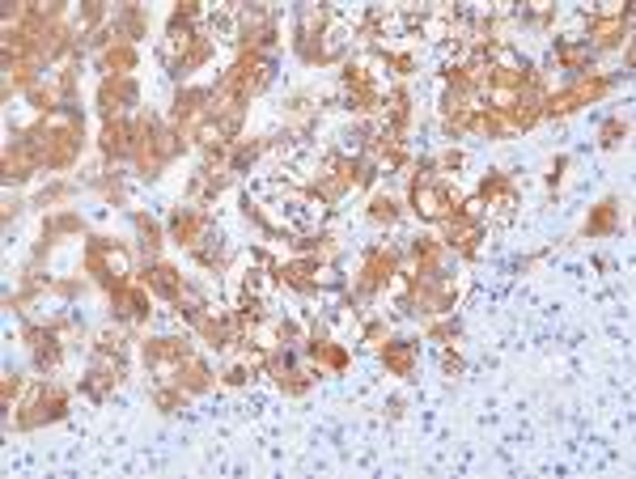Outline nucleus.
I'll list each match as a JSON object with an SVG mask.
<instances>
[{"label": "nucleus", "mask_w": 636, "mask_h": 479, "mask_svg": "<svg viewBox=\"0 0 636 479\" xmlns=\"http://www.w3.org/2000/svg\"><path fill=\"white\" fill-rule=\"evenodd\" d=\"M408 195H412L416 217H420V221H433V225H441L446 217H454L458 204L467 200L463 187H458V179H450V174H437V170L412 179V191H408Z\"/></svg>", "instance_id": "obj_1"}, {"label": "nucleus", "mask_w": 636, "mask_h": 479, "mask_svg": "<svg viewBox=\"0 0 636 479\" xmlns=\"http://www.w3.org/2000/svg\"><path fill=\"white\" fill-rule=\"evenodd\" d=\"M64 200H73V183H56V187H47L34 204H39V208H56V204H64Z\"/></svg>", "instance_id": "obj_29"}, {"label": "nucleus", "mask_w": 636, "mask_h": 479, "mask_svg": "<svg viewBox=\"0 0 636 479\" xmlns=\"http://www.w3.org/2000/svg\"><path fill=\"white\" fill-rule=\"evenodd\" d=\"M378 357H382V365H386V374H395V378H403V382H408V378L416 374V365H420V352H416L412 340H386Z\"/></svg>", "instance_id": "obj_17"}, {"label": "nucleus", "mask_w": 636, "mask_h": 479, "mask_svg": "<svg viewBox=\"0 0 636 479\" xmlns=\"http://www.w3.org/2000/svg\"><path fill=\"white\" fill-rule=\"evenodd\" d=\"M615 225H620V200H611V195H607V200H598L590 208L581 234H586V238H607V234H615Z\"/></svg>", "instance_id": "obj_18"}, {"label": "nucleus", "mask_w": 636, "mask_h": 479, "mask_svg": "<svg viewBox=\"0 0 636 479\" xmlns=\"http://www.w3.org/2000/svg\"><path fill=\"white\" fill-rule=\"evenodd\" d=\"M632 132V123H628V115H611L603 128H598V145L603 149H615V145H624V136Z\"/></svg>", "instance_id": "obj_25"}, {"label": "nucleus", "mask_w": 636, "mask_h": 479, "mask_svg": "<svg viewBox=\"0 0 636 479\" xmlns=\"http://www.w3.org/2000/svg\"><path fill=\"white\" fill-rule=\"evenodd\" d=\"M590 60H594V47L590 43H556V64L564 68V73H590Z\"/></svg>", "instance_id": "obj_22"}, {"label": "nucleus", "mask_w": 636, "mask_h": 479, "mask_svg": "<svg viewBox=\"0 0 636 479\" xmlns=\"http://www.w3.org/2000/svg\"><path fill=\"white\" fill-rule=\"evenodd\" d=\"M13 412H17V429H43V424H56V420L68 416V390L56 386V382H34Z\"/></svg>", "instance_id": "obj_5"}, {"label": "nucleus", "mask_w": 636, "mask_h": 479, "mask_svg": "<svg viewBox=\"0 0 636 479\" xmlns=\"http://www.w3.org/2000/svg\"><path fill=\"white\" fill-rule=\"evenodd\" d=\"M212 382H217V374L208 369V361L200 357V352H191V357L183 361V369H179V386L187 390V395H204Z\"/></svg>", "instance_id": "obj_20"}, {"label": "nucleus", "mask_w": 636, "mask_h": 479, "mask_svg": "<svg viewBox=\"0 0 636 479\" xmlns=\"http://www.w3.org/2000/svg\"><path fill=\"white\" fill-rule=\"evenodd\" d=\"M399 268H403V263H399V251L391 242L369 246V251L361 255L357 276H352V301H369L378 289H386V280H391Z\"/></svg>", "instance_id": "obj_6"}, {"label": "nucleus", "mask_w": 636, "mask_h": 479, "mask_svg": "<svg viewBox=\"0 0 636 479\" xmlns=\"http://www.w3.org/2000/svg\"><path fill=\"white\" fill-rule=\"evenodd\" d=\"M136 60H140L136 43L111 39V43L98 51V73H106V77H132V73H136Z\"/></svg>", "instance_id": "obj_15"}, {"label": "nucleus", "mask_w": 636, "mask_h": 479, "mask_svg": "<svg viewBox=\"0 0 636 479\" xmlns=\"http://www.w3.org/2000/svg\"><path fill=\"white\" fill-rule=\"evenodd\" d=\"M374 225H386L391 229L395 221H399V204H395V195H386V191H374L369 195V212H365Z\"/></svg>", "instance_id": "obj_24"}, {"label": "nucleus", "mask_w": 636, "mask_h": 479, "mask_svg": "<svg viewBox=\"0 0 636 479\" xmlns=\"http://www.w3.org/2000/svg\"><path fill=\"white\" fill-rule=\"evenodd\" d=\"M106 297H111V314L119 318V323H145V318L153 314V289L145 285L140 276H132L128 285H115L106 289Z\"/></svg>", "instance_id": "obj_8"}, {"label": "nucleus", "mask_w": 636, "mask_h": 479, "mask_svg": "<svg viewBox=\"0 0 636 479\" xmlns=\"http://www.w3.org/2000/svg\"><path fill=\"white\" fill-rule=\"evenodd\" d=\"M22 340H26V352H30L34 369H43V374H56L60 361H64V335H60V327L30 323V327L22 331Z\"/></svg>", "instance_id": "obj_9"}, {"label": "nucleus", "mask_w": 636, "mask_h": 479, "mask_svg": "<svg viewBox=\"0 0 636 479\" xmlns=\"http://www.w3.org/2000/svg\"><path fill=\"white\" fill-rule=\"evenodd\" d=\"M208 229H212V217H208L204 208H196V204H179V208L170 212V238L179 242V246H187V251L208 234Z\"/></svg>", "instance_id": "obj_12"}, {"label": "nucleus", "mask_w": 636, "mask_h": 479, "mask_svg": "<svg viewBox=\"0 0 636 479\" xmlns=\"http://www.w3.org/2000/svg\"><path fill=\"white\" fill-rule=\"evenodd\" d=\"M564 170H569V157H564V153H560V157H552V166H547V187H552V191L560 187Z\"/></svg>", "instance_id": "obj_31"}, {"label": "nucleus", "mask_w": 636, "mask_h": 479, "mask_svg": "<svg viewBox=\"0 0 636 479\" xmlns=\"http://www.w3.org/2000/svg\"><path fill=\"white\" fill-rule=\"evenodd\" d=\"M136 106H140L136 77H102V85H98V111H102V119L136 115Z\"/></svg>", "instance_id": "obj_10"}, {"label": "nucleus", "mask_w": 636, "mask_h": 479, "mask_svg": "<svg viewBox=\"0 0 636 479\" xmlns=\"http://www.w3.org/2000/svg\"><path fill=\"white\" fill-rule=\"evenodd\" d=\"M22 395H26V378L9 374L5 382H0V407H5V412H13V407L22 403Z\"/></svg>", "instance_id": "obj_27"}, {"label": "nucleus", "mask_w": 636, "mask_h": 479, "mask_svg": "<svg viewBox=\"0 0 636 479\" xmlns=\"http://www.w3.org/2000/svg\"><path fill=\"white\" fill-rule=\"evenodd\" d=\"M335 13V9H331ZM352 26L348 22H340V17H331L327 22V30L318 34V64H335V60H344L348 56V47H352Z\"/></svg>", "instance_id": "obj_14"}, {"label": "nucleus", "mask_w": 636, "mask_h": 479, "mask_svg": "<svg viewBox=\"0 0 636 479\" xmlns=\"http://www.w3.org/2000/svg\"><path fill=\"white\" fill-rule=\"evenodd\" d=\"M81 263H85V276L98 280L102 289H115V285H128L132 280V251L111 238H90Z\"/></svg>", "instance_id": "obj_4"}, {"label": "nucleus", "mask_w": 636, "mask_h": 479, "mask_svg": "<svg viewBox=\"0 0 636 479\" xmlns=\"http://www.w3.org/2000/svg\"><path fill=\"white\" fill-rule=\"evenodd\" d=\"M314 276H318V259H310V255H293V259L276 263V285L289 289V293H302V297L318 293Z\"/></svg>", "instance_id": "obj_11"}, {"label": "nucleus", "mask_w": 636, "mask_h": 479, "mask_svg": "<svg viewBox=\"0 0 636 479\" xmlns=\"http://www.w3.org/2000/svg\"><path fill=\"white\" fill-rule=\"evenodd\" d=\"M463 166H467V153H463V149H446V153H441L437 162H433V170H437V174H450V179H454V170H463Z\"/></svg>", "instance_id": "obj_28"}, {"label": "nucleus", "mask_w": 636, "mask_h": 479, "mask_svg": "<svg viewBox=\"0 0 636 479\" xmlns=\"http://www.w3.org/2000/svg\"><path fill=\"white\" fill-rule=\"evenodd\" d=\"M386 340H391V331H386V318H369V323L361 327V344H365V348L382 352Z\"/></svg>", "instance_id": "obj_26"}, {"label": "nucleus", "mask_w": 636, "mask_h": 479, "mask_svg": "<svg viewBox=\"0 0 636 479\" xmlns=\"http://www.w3.org/2000/svg\"><path fill=\"white\" fill-rule=\"evenodd\" d=\"M191 348L187 340H174V335H157V340H145V365H149V374L153 382H179V369L183 361L191 357Z\"/></svg>", "instance_id": "obj_7"}, {"label": "nucleus", "mask_w": 636, "mask_h": 479, "mask_svg": "<svg viewBox=\"0 0 636 479\" xmlns=\"http://www.w3.org/2000/svg\"><path fill=\"white\" fill-rule=\"evenodd\" d=\"M272 73H276L272 56H263V51H242V47H238V60L225 68V77L217 81V90L234 94L238 102H251L259 90H268Z\"/></svg>", "instance_id": "obj_3"}, {"label": "nucleus", "mask_w": 636, "mask_h": 479, "mask_svg": "<svg viewBox=\"0 0 636 479\" xmlns=\"http://www.w3.org/2000/svg\"><path fill=\"white\" fill-rule=\"evenodd\" d=\"M441 369H446V378L463 374V357H458V348H441Z\"/></svg>", "instance_id": "obj_30"}, {"label": "nucleus", "mask_w": 636, "mask_h": 479, "mask_svg": "<svg viewBox=\"0 0 636 479\" xmlns=\"http://www.w3.org/2000/svg\"><path fill=\"white\" fill-rule=\"evenodd\" d=\"M128 344H132L128 323H119V318L94 331V352H106V357H128Z\"/></svg>", "instance_id": "obj_21"}, {"label": "nucleus", "mask_w": 636, "mask_h": 479, "mask_svg": "<svg viewBox=\"0 0 636 479\" xmlns=\"http://www.w3.org/2000/svg\"><path fill=\"white\" fill-rule=\"evenodd\" d=\"M111 34L119 43H136V39H145L149 34V17L140 5H128V9H119L115 13V22H111Z\"/></svg>", "instance_id": "obj_19"}, {"label": "nucleus", "mask_w": 636, "mask_h": 479, "mask_svg": "<svg viewBox=\"0 0 636 479\" xmlns=\"http://www.w3.org/2000/svg\"><path fill=\"white\" fill-rule=\"evenodd\" d=\"M145 285L153 289V297H162V301H179V293L187 289V280H183V272L174 268V263H162V259H153L149 263V272L140 276Z\"/></svg>", "instance_id": "obj_16"}, {"label": "nucleus", "mask_w": 636, "mask_h": 479, "mask_svg": "<svg viewBox=\"0 0 636 479\" xmlns=\"http://www.w3.org/2000/svg\"><path fill=\"white\" fill-rule=\"evenodd\" d=\"M212 56V43L204 39V30L200 26H187L179 22V17H170V26H166V39H162V60L170 73H196L200 64H208Z\"/></svg>", "instance_id": "obj_2"}, {"label": "nucleus", "mask_w": 636, "mask_h": 479, "mask_svg": "<svg viewBox=\"0 0 636 479\" xmlns=\"http://www.w3.org/2000/svg\"><path fill=\"white\" fill-rule=\"evenodd\" d=\"M34 170H43V166H39V153H34L30 136H26V132L13 136L9 145H5V179H9V183H26Z\"/></svg>", "instance_id": "obj_13"}, {"label": "nucleus", "mask_w": 636, "mask_h": 479, "mask_svg": "<svg viewBox=\"0 0 636 479\" xmlns=\"http://www.w3.org/2000/svg\"><path fill=\"white\" fill-rule=\"evenodd\" d=\"M132 225H136V238H140V251H145L149 259L162 251V225H157L153 217H145V212H136L132 217Z\"/></svg>", "instance_id": "obj_23"}]
</instances>
